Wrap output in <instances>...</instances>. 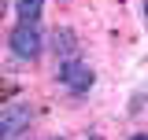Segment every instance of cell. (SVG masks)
Masks as SVG:
<instances>
[{
  "instance_id": "6da1fadb",
  "label": "cell",
  "mask_w": 148,
  "mask_h": 140,
  "mask_svg": "<svg viewBox=\"0 0 148 140\" xmlns=\"http://www.w3.org/2000/svg\"><path fill=\"white\" fill-rule=\"evenodd\" d=\"M11 52L22 55V59L41 55V30H37V22H18L15 26V33H11Z\"/></svg>"
},
{
  "instance_id": "7a4b0ae2",
  "label": "cell",
  "mask_w": 148,
  "mask_h": 140,
  "mask_svg": "<svg viewBox=\"0 0 148 140\" xmlns=\"http://www.w3.org/2000/svg\"><path fill=\"white\" fill-rule=\"evenodd\" d=\"M59 81L71 88V92H89L92 85V70L82 63V59H71V63H63L59 67Z\"/></svg>"
},
{
  "instance_id": "3957f363",
  "label": "cell",
  "mask_w": 148,
  "mask_h": 140,
  "mask_svg": "<svg viewBox=\"0 0 148 140\" xmlns=\"http://www.w3.org/2000/svg\"><path fill=\"white\" fill-rule=\"evenodd\" d=\"M30 125V107H8L0 114V140H15Z\"/></svg>"
},
{
  "instance_id": "277c9868",
  "label": "cell",
  "mask_w": 148,
  "mask_h": 140,
  "mask_svg": "<svg viewBox=\"0 0 148 140\" xmlns=\"http://www.w3.org/2000/svg\"><path fill=\"white\" fill-rule=\"evenodd\" d=\"M52 48H56V55H74L78 41H74L71 30H56V33H52Z\"/></svg>"
},
{
  "instance_id": "5b68a950",
  "label": "cell",
  "mask_w": 148,
  "mask_h": 140,
  "mask_svg": "<svg viewBox=\"0 0 148 140\" xmlns=\"http://www.w3.org/2000/svg\"><path fill=\"white\" fill-rule=\"evenodd\" d=\"M41 7H45V0H15V11H18L22 22H37Z\"/></svg>"
},
{
  "instance_id": "8992f818",
  "label": "cell",
  "mask_w": 148,
  "mask_h": 140,
  "mask_svg": "<svg viewBox=\"0 0 148 140\" xmlns=\"http://www.w3.org/2000/svg\"><path fill=\"white\" fill-rule=\"evenodd\" d=\"M130 140H148V133H137V137H130Z\"/></svg>"
},
{
  "instance_id": "52a82bcc",
  "label": "cell",
  "mask_w": 148,
  "mask_h": 140,
  "mask_svg": "<svg viewBox=\"0 0 148 140\" xmlns=\"http://www.w3.org/2000/svg\"><path fill=\"white\" fill-rule=\"evenodd\" d=\"M4 4H8V0H0V15H4Z\"/></svg>"
},
{
  "instance_id": "ba28073f",
  "label": "cell",
  "mask_w": 148,
  "mask_h": 140,
  "mask_svg": "<svg viewBox=\"0 0 148 140\" xmlns=\"http://www.w3.org/2000/svg\"><path fill=\"white\" fill-rule=\"evenodd\" d=\"M145 15H148V4H145Z\"/></svg>"
},
{
  "instance_id": "9c48e42d",
  "label": "cell",
  "mask_w": 148,
  "mask_h": 140,
  "mask_svg": "<svg viewBox=\"0 0 148 140\" xmlns=\"http://www.w3.org/2000/svg\"><path fill=\"white\" fill-rule=\"evenodd\" d=\"M89 140H100V137H89Z\"/></svg>"
}]
</instances>
